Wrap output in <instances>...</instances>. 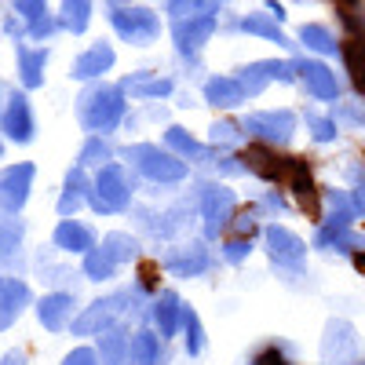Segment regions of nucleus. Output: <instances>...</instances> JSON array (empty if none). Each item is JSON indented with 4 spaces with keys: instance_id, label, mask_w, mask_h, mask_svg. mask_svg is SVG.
I'll list each match as a JSON object with an SVG mask.
<instances>
[{
    "instance_id": "obj_36",
    "label": "nucleus",
    "mask_w": 365,
    "mask_h": 365,
    "mask_svg": "<svg viewBox=\"0 0 365 365\" xmlns=\"http://www.w3.org/2000/svg\"><path fill=\"white\" fill-rule=\"evenodd\" d=\"M113 270H117V263L103 252V249H91L88 256H84V274L91 282H106V278H113Z\"/></svg>"
},
{
    "instance_id": "obj_20",
    "label": "nucleus",
    "mask_w": 365,
    "mask_h": 365,
    "mask_svg": "<svg viewBox=\"0 0 365 365\" xmlns=\"http://www.w3.org/2000/svg\"><path fill=\"white\" fill-rule=\"evenodd\" d=\"M110 66H113V48L99 41V44H91L84 55H77V58H73L70 77H77V81H91V77H103Z\"/></svg>"
},
{
    "instance_id": "obj_45",
    "label": "nucleus",
    "mask_w": 365,
    "mask_h": 365,
    "mask_svg": "<svg viewBox=\"0 0 365 365\" xmlns=\"http://www.w3.org/2000/svg\"><path fill=\"white\" fill-rule=\"evenodd\" d=\"M63 365H99V354L91 351V347H77L63 358Z\"/></svg>"
},
{
    "instance_id": "obj_15",
    "label": "nucleus",
    "mask_w": 365,
    "mask_h": 365,
    "mask_svg": "<svg viewBox=\"0 0 365 365\" xmlns=\"http://www.w3.org/2000/svg\"><path fill=\"white\" fill-rule=\"evenodd\" d=\"M296 73H299L303 88H307L314 99H322V103H336V99H340V81H336V73H332L325 63H314V58H299V63H296Z\"/></svg>"
},
{
    "instance_id": "obj_7",
    "label": "nucleus",
    "mask_w": 365,
    "mask_h": 365,
    "mask_svg": "<svg viewBox=\"0 0 365 365\" xmlns=\"http://www.w3.org/2000/svg\"><path fill=\"white\" fill-rule=\"evenodd\" d=\"M241 128H245V135H256L263 146L278 150L296 135V113L292 110H259L241 120Z\"/></svg>"
},
{
    "instance_id": "obj_34",
    "label": "nucleus",
    "mask_w": 365,
    "mask_h": 365,
    "mask_svg": "<svg viewBox=\"0 0 365 365\" xmlns=\"http://www.w3.org/2000/svg\"><path fill=\"white\" fill-rule=\"evenodd\" d=\"M106 168V165H113L110 161V146L99 139V135H91L88 143H84V150H81V158H77V168Z\"/></svg>"
},
{
    "instance_id": "obj_30",
    "label": "nucleus",
    "mask_w": 365,
    "mask_h": 365,
    "mask_svg": "<svg viewBox=\"0 0 365 365\" xmlns=\"http://www.w3.org/2000/svg\"><path fill=\"white\" fill-rule=\"evenodd\" d=\"M299 41L307 44L311 51H318V55H336V51H344V44L332 37V29L329 26H318V22H307L299 29Z\"/></svg>"
},
{
    "instance_id": "obj_11",
    "label": "nucleus",
    "mask_w": 365,
    "mask_h": 365,
    "mask_svg": "<svg viewBox=\"0 0 365 365\" xmlns=\"http://www.w3.org/2000/svg\"><path fill=\"white\" fill-rule=\"evenodd\" d=\"M263 237H267L270 259L278 263V267H285V270H303V263H307V245H303L292 230L270 223V227L263 230Z\"/></svg>"
},
{
    "instance_id": "obj_38",
    "label": "nucleus",
    "mask_w": 365,
    "mask_h": 365,
    "mask_svg": "<svg viewBox=\"0 0 365 365\" xmlns=\"http://www.w3.org/2000/svg\"><path fill=\"white\" fill-rule=\"evenodd\" d=\"M336 15H340V22L354 34V41H358V37H365V4H340V8H336Z\"/></svg>"
},
{
    "instance_id": "obj_17",
    "label": "nucleus",
    "mask_w": 365,
    "mask_h": 365,
    "mask_svg": "<svg viewBox=\"0 0 365 365\" xmlns=\"http://www.w3.org/2000/svg\"><path fill=\"white\" fill-rule=\"evenodd\" d=\"M73 307H77V299H73L70 292H51V296H44V299L37 303V318H41L44 329L63 332L66 325H73V322H70V318H73Z\"/></svg>"
},
{
    "instance_id": "obj_13",
    "label": "nucleus",
    "mask_w": 365,
    "mask_h": 365,
    "mask_svg": "<svg viewBox=\"0 0 365 365\" xmlns=\"http://www.w3.org/2000/svg\"><path fill=\"white\" fill-rule=\"evenodd\" d=\"M34 175H37V168L29 165V161L11 165V168L0 172V208H4L8 216H15V212L26 205L29 187H34Z\"/></svg>"
},
{
    "instance_id": "obj_35",
    "label": "nucleus",
    "mask_w": 365,
    "mask_h": 365,
    "mask_svg": "<svg viewBox=\"0 0 365 365\" xmlns=\"http://www.w3.org/2000/svg\"><path fill=\"white\" fill-rule=\"evenodd\" d=\"M182 332H187V354L197 358L205 351V329H201V318H197L194 307L182 311Z\"/></svg>"
},
{
    "instance_id": "obj_8",
    "label": "nucleus",
    "mask_w": 365,
    "mask_h": 365,
    "mask_svg": "<svg viewBox=\"0 0 365 365\" xmlns=\"http://www.w3.org/2000/svg\"><path fill=\"white\" fill-rule=\"evenodd\" d=\"M201 220H205V234L208 237H220L237 220V197H234V190L220 187V182H205V187H201Z\"/></svg>"
},
{
    "instance_id": "obj_33",
    "label": "nucleus",
    "mask_w": 365,
    "mask_h": 365,
    "mask_svg": "<svg viewBox=\"0 0 365 365\" xmlns=\"http://www.w3.org/2000/svg\"><path fill=\"white\" fill-rule=\"evenodd\" d=\"M344 63H347V73H351V84L365 96V37H358V41H347L344 44Z\"/></svg>"
},
{
    "instance_id": "obj_26",
    "label": "nucleus",
    "mask_w": 365,
    "mask_h": 365,
    "mask_svg": "<svg viewBox=\"0 0 365 365\" xmlns=\"http://www.w3.org/2000/svg\"><path fill=\"white\" fill-rule=\"evenodd\" d=\"M11 11L26 15V22H29V37H34V41H48V37L55 34V29H58V22L48 15V8H44V4H26V0H19V4H15Z\"/></svg>"
},
{
    "instance_id": "obj_16",
    "label": "nucleus",
    "mask_w": 365,
    "mask_h": 365,
    "mask_svg": "<svg viewBox=\"0 0 365 365\" xmlns=\"http://www.w3.org/2000/svg\"><path fill=\"white\" fill-rule=\"evenodd\" d=\"M0 128L8 132V139L15 143H34V132H37V120H34V110H29V99L26 96H15L4 106V117H0Z\"/></svg>"
},
{
    "instance_id": "obj_43",
    "label": "nucleus",
    "mask_w": 365,
    "mask_h": 365,
    "mask_svg": "<svg viewBox=\"0 0 365 365\" xmlns=\"http://www.w3.org/2000/svg\"><path fill=\"white\" fill-rule=\"evenodd\" d=\"M19 237H22V227L15 220H8L4 227H0V256H11L19 249Z\"/></svg>"
},
{
    "instance_id": "obj_32",
    "label": "nucleus",
    "mask_w": 365,
    "mask_h": 365,
    "mask_svg": "<svg viewBox=\"0 0 365 365\" xmlns=\"http://www.w3.org/2000/svg\"><path fill=\"white\" fill-rule=\"evenodd\" d=\"M237 29H241V34H252V37H267L274 44H289L285 34L278 29V19H274V15H245L237 22Z\"/></svg>"
},
{
    "instance_id": "obj_37",
    "label": "nucleus",
    "mask_w": 365,
    "mask_h": 365,
    "mask_svg": "<svg viewBox=\"0 0 365 365\" xmlns=\"http://www.w3.org/2000/svg\"><path fill=\"white\" fill-rule=\"evenodd\" d=\"M88 19H91V4L77 0V4H63V19H58V26L70 29V34H84Z\"/></svg>"
},
{
    "instance_id": "obj_49",
    "label": "nucleus",
    "mask_w": 365,
    "mask_h": 365,
    "mask_svg": "<svg viewBox=\"0 0 365 365\" xmlns=\"http://www.w3.org/2000/svg\"><path fill=\"white\" fill-rule=\"evenodd\" d=\"M8 99H11V91H8L4 84H0V103H4V106H8ZM0 117H4V110H0Z\"/></svg>"
},
{
    "instance_id": "obj_1",
    "label": "nucleus",
    "mask_w": 365,
    "mask_h": 365,
    "mask_svg": "<svg viewBox=\"0 0 365 365\" xmlns=\"http://www.w3.org/2000/svg\"><path fill=\"white\" fill-rule=\"evenodd\" d=\"M241 165L245 172H256L259 179L267 182H282L285 190H292L299 197V205L311 212L318 220V187H314V175H311V165L303 158H289V154H278L274 146H249L241 154Z\"/></svg>"
},
{
    "instance_id": "obj_27",
    "label": "nucleus",
    "mask_w": 365,
    "mask_h": 365,
    "mask_svg": "<svg viewBox=\"0 0 365 365\" xmlns=\"http://www.w3.org/2000/svg\"><path fill=\"white\" fill-rule=\"evenodd\" d=\"M103 365H132V336H125L120 329H110L99 344Z\"/></svg>"
},
{
    "instance_id": "obj_46",
    "label": "nucleus",
    "mask_w": 365,
    "mask_h": 365,
    "mask_svg": "<svg viewBox=\"0 0 365 365\" xmlns=\"http://www.w3.org/2000/svg\"><path fill=\"white\" fill-rule=\"evenodd\" d=\"M332 120H336V125H361L365 113L354 110V106H336V110H332Z\"/></svg>"
},
{
    "instance_id": "obj_44",
    "label": "nucleus",
    "mask_w": 365,
    "mask_h": 365,
    "mask_svg": "<svg viewBox=\"0 0 365 365\" xmlns=\"http://www.w3.org/2000/svg\"><path fill=\"white\" fill-rule=\"evenodd\" d=\"M351 179H354V194H351L354 212H358V216H365V168L354 165V168H351Z\"/></svg>"
},
{
    "instance_id": "obj_24",
    "label": "nucleus",
    "mask_w": 365,
    "mask_h": 365,
    "mask_svg": "<svg viewBox=\"0 0 365 365\" xmlns=\"http://www.w3.org/2000/svg\"><path fill=\"white\" fill-rule=\"evenodd\" d=\"M182 303H179V296L175 292H161L158 299H154V322H158V329H161V340H168V336H175V325L182 322Z\"/></svg>"
},
{
    "instance_id": "obj_40",
    "label": "nucleus",
    "mask_w": 365,
    "mask_h": 365,
    "mask_svg": "<svg viewBox=\"0 0 365 365\" xmlns=\"http://www.w3.org/2000/svg\"><path fill=\"white\" fill-rule=\"evenodd\" d=\"M241 132H245V128H241V125H234V120H216V125H212V143H223V146H234L237 139H241Z\"/></svg>"
},
{
    "instance_id": "obj_28",
    "label": "nucleus",
    "mask_w": 365,
    "mask_h": 365,
    "mask_svg": "<svg viewBox=\"0 0 365 365\" xmlns=\"http://www.w3.org/2000/svg\"><path fill=\"white\" fill-rule=\"evenodd\" d=\"M120 88L132 91V99H165V96H172V81L168 77H146V73L128 77Z\"/></svg>"
},
{
    "instance_id": "obj_12",
    "label": "nucleus",
    "mask_w": 365,
    "mask_h": 365,
    "mask_svg": "<svg viewBox=\"0 0 365 365\" xmlns=\"http://www.w3.org/2000/svg\"><path fill=\"white\" fill-rule=\"evenodd\" d=\"M161 267L175 278H197L212 267V252L205 249V241H187V245H175L161 256Z\"/></svg>"
},
{
    "instance_id": "obj_39",
    "label": "nucleus",
    "mask_w": 365,
    "mask_h": 365,
    "mask_svg": "<svg viewBox=\"0 0 365 365\" xmlns=\"http://www.w3.org/2000/svg\"><path fill=\"white\" fill-rule=\"evenodd\" d=\"M307 128H311V135L318 139V143H332L340 135V125L332 117H318V113H307Z\"/></svg>"
},
{
    "instance_id": "obj_48",
    "label": "nucleus",
    "mask_w": 365,
    "mask_h": 365,
    "mask_svg": "<svg viewBox=\"0 0 365 365\" xmlns=\"http://www.w3.org/2000/svg\"><path fill=\"white\" fill-rule=\"evenodd\" d=\"M4 365H26V354L22 351H8L4 354Z\"/></svg>"
},
{
    "instance_id": "obj_31",
    "label": "nucleus",
    "mask_w": 365,
    "mask_h": 365,
    "mask_svg": "<svg viewBox=\"0 0 365 365\" xmlns=\"http://www.w3.org/2000/svg\"><path fill=\"white\" fill-rule=\"evenodd\" d=\"M99 249L120 267V263H132V259L139 256V241H135L132 234H120V230H117V234H106V237H103Z\"/></svg>"
},
{
    "instance_id": "obj_21",
    "label": "nucleus",
    "mask_w": 365,
    "mask_h": 365,
    "mask_svg": "<svg viewBox=\"0 0 365 365\" xmlns=\"http://www.w3.org/2000/svg\"><path fill=\"white\" fill-rule=\"evenodd\" d=\"M245 99H249V91L241 88L237 77H212V81L205 84V103H212V106L234 110V106H241Z\"/></svg>"
},
{
    "instance_id": "obj_29",
    "label": "nucleus",
    "mask_w": 365,
    "mask_h": 365,
    "mask_svg": "<svg viewBox=\"0 0 365 365\" xmlns=\"http://www.w3.org/2000/svg\"><path fill=\"white\" fill-rule=\"evenodd\" d=\"M132 365H165L161 354V336L158 332H135L132 336Z\"/></svg>"
},
{
    "instance_id": "obj_47",
    "label": "nucleus",
    "mask_w": 365,
    "mask_h": 365,
    "mask_svg": "<svg viewBox=\"0 0 365 365\" xmlns=\"http://www.w3.org/2000/svg\"><path fill=\"white\" fill-rule=\"evenodd\" d=\"M234 227H237L241 237H245V234L252 237V230H256V208H252V212H241V216L234 220Z\"/></svg>"
},
{
    "instance_id": "obj_3",
    "label": "nucleus",
    "mask_w": 365,
    "mask_h": 365,
    "mask_svg": "<svg viewBox=\"0 0 365 365\" xmlns=\"http://www.w3.org/2000/svg\"><path fill=\"white\" fill-rule=\"evenodd\" d=\"M168 11L172 15H179L175 19V26H172V37H175V48H179V55H197L201 48H205V41L216 34V26H220V4H168Z\"/></svg>"
},
{
    "instance_id": "obj_9",
    "label": "nucleus",
    "mask_w": 365,
    "mask_h": 365,
    "mask_svg": "<svg viewBox=\"0 0 365 365\" xmlns=\"http://www.w3.org/2000/svg\"><path fill=\"white\" fill-rule=\"evenodd\" d=\"M132 296H135V292H113V296H106V299H96V303H91V307L70 325L73 336H106L110 325H113V318L125 314V303H132Z\"/></svg>"
},
{
    "instance_id": "obj_41",
    "label": "nucleus",
    "mask_w": 365,
    "mask_h": 365,
    "mask_svg": "<svg viewBox=\"0 0 365 365\" xmlns=\"http://www.w3.org/2000/svg\"><path fill=\"white\" fill-rule=\"evenodd\" d=\"M252 365H296V361L289 358V347H282V344H267V347L256 354Z\"/></svg>"
},
{
    "instance_id": "obj_42",
    "label": "nucleus",
    "mask_w": 365,
    "mask_h": 365,
    "mask_svg": "<svg viewBox=\"0 0 365 365\" xmlns=\"http://www.w3.org/2000/svg\"><path fill=\"white\" fill-rule=\"evenodd\" d=\"M249 252H252V237H230L223 245V259L227 263H241Z\"/></svg>"
},
{
    "instance_id": "obj_19",
    "label": "nucleus",
    "mask_w": 365,
    "mask_h": 365,
    "mask_svg": "<svg viewBox=\"0 0 365 365\" xmlns=\"http://www.w3.org/2000/svg\"><path fill=\"white\" fill-rule=\"evenodd\" d=\"M55 249L88 256L91 249H99V245H96V230L84 227V223H77V220H63V223L55 227Z\"/></svg>"
},
{
    "instance_id": "obj_2",
    "label": "nucleus",
    "mask_w": 365,
    "mask_h": 365,
    "mask_svg": "<svg viewBox=\"0 0 365 365\" xmlns=\"http://www.w3.org/2000/svg\"><path fill=\"white\" fill-rule=\"evenodd\" d=\"M120 117H125V88L113 84H91L84 96L77 99V120L91 132V135H110Z\"/></svg>"
},
{
    "instance_id": "obj_6",
    "label": "nucleus",
    "mask_w": 365,
    "mask_h": 365,
    "mask_svg": "<svg viewBox=\"0 0 365 365\" xmlns=\"http://www.w3.org/2000/svg\"><path fill=\"white\" fill-rule=\"evenodd\" d=\"M110 26L117 29L120 41L128 44H154L161 37V19L150 8H132V4H110Z\"/></svg>"
},
{
    "instance_id": "obj_14",
    "label": "nucleus",
    "mask_w": 365,
    "mask_h": 365,
    "mask_svg": "<svg viewBox=\"0 0 365 365\" xmlns=\"http://www.w3.org/2000/svg\"><path fill=\"white\" fill-rule=\"evenodd\" d=\"M322 358L329 365H351L358 361V332L347 322H329L325 340H322Z\"/></svg>"
},
{
    "instance_id": "obj_22",
    "label": "nucleus",
    "mask_w": 365,
    "mask_h": 365,
    "mask_svg": "<svg viewBox=\"0 0 365 365\" xmlns=\"http://www.w3.org/2000/svg\"><path fill=\"white\" fill-rule=\"evenodd\" d=\"M91 197V179L84 175V168H73L70 175H66V187H63V197H58V212L70 220L73 212L84 205Z\"/></svg>"
},
{
    "instance_id": "obj_4",
    "label": "nucleus",
    "mask_w": 365,
    "mask_h": 365,
    "mask_svg": "<svg viewBox=\"0 0 365 365\" xmlns=\"http://www.w3.org/2000/svg\"><path fill=\"white\" fill-rule=\"evenodd\" d=\"M88 205L99 212V216H113V212H125L132 205V182H128V172L125 165H106L99 168V175L91 179V197Z\"/></svg>"
},
{
    "instance_id": "obj_5",
    "label": "nucleus",
    "mask_w": 365,
    "mask_h": 365,
    "mask_svg": "<svg viewBox=\"0 0 365 365\" xmlns=\"http://www.w3.org/2000/svg\"><path fill=\"white\" fill-rule=\"evenodd\" d=\"M125 161L146 175V179H154V182H179V179H187V161H179L172 150H161V146H150V143H135L125 150Z\"/></svg>"
},
{
    "instance_id": "obj_18",
    "label": "nucleus",
    "mask_w": 365,
    "mask_h": 365,
    "mask_svg": "<svg viewBox=\"0 0 365 365\" xmlns=\"http://www.w3.org/2000/svg\"><path fill=\"white\" fill-rule=\"evenodd\" d=\"M26 303H29V285L26 282H19V278L0 282V329H11L22 318Z\"/></svg>"
},
{
    "instance_id": "obj_25",
    "label": "nucleus",
    "mask_w": 365,
    "mask_h": 365,
    "mask_svg": "<svg viewBox=\"0 0 365 365\" xmlns=\"http://www.w3.org/2000/svg\"><path fill=\"white\" fill-rule=\"evenodd\" d=\"M44 66H48V48L29 51V48L19 44V77H22V88H41L44 84Z\"/></svg>"
},
{
    "instance_id": "obj_50",
    "label": "nucleus",
    "mask_w": 365,
    "mask_h": 365,
    "mask_svg": "<svg viewBox=\"0 0 365 365\" xmlns=\"http://www.w3.org/2000/svg\"><path fill=\"white\" fill-rule=\"evenodd\" d=\"M0 154H4V143H0Z\"/></svg>"
},
{
    "instance_id": "obj_23",
    "label": "nucleus",
    "mask_w": 365,
    "mask_h": 365,
    "mask_svg": "<svg viewBox=\"0 0 365 365\" xmlns=\"http://www.w3.org/2000/svg\"><path fill=\"white\" fill-rule=\"evenodd\" d=\"M165 143H168V150H172L179 161L187 158V161H197V165H212V154L194 135H187V128H168L165 132Z\"/></svg>"
},
{
    "instance_id": "obj_10",
    "label": "nucleus",
    "mask_w": 365,
    "mask_h": 365,
    "mask_svg": "<svg viewBox=\"0 0 365 365\" xmlns=\"http://www.w3.org/2000/svg\"><path fill=\"white\" fill-rule=\"evenodd\" d=\"M237 81L249 96H259V91L270 84V81H282V84H292L296 81V63H285V58H259V63H249L237 70Z\"/></svg>"
}]
</instances>
